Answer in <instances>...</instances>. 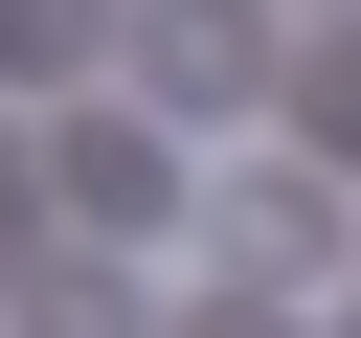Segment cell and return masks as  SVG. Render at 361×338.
<instances>
[{
	"label": "cell",
	"instance_id": "6da1fadb",
	"mask_svg": "<svg viewBox=\"0 0 361 338\" xmlns=\"http://www.w3.org/2000/svg\"><path fill=\"white\" fill-rule=\"evenodd\" d=\"M135 90H158V113H248V90H271V23H248V0H135Z\"/></svg>",
	"mask_w": 361,
	"mask_h": 338
},
{
	"label": "cell",
	"instance_id": "7a4b0ae2",
	"mask_svg": "<svg viewBox=\"0 0 361 338\" xmlns=\"http://www.w3.org/2000/svg\"><path fill=\"white\" fill-rule=\"evenodd\" d=\"M45 180H68L90 225H180V158H158L135 113H68V158H45Z\"/></svg>",
	"mask_w": 361,
	"mask_h": 338
},
{
	"label": "cell",
	"instance_id": "3957f363",
	"mask_svg": "<svg viewBox=\"0 0 361 338\" xmlns=\"http://www.w3.org/2000/svg\"><path fill=\"white\" fill-rule=\"evenodd\" d=\"M293 113H316V158H361V45H293Z\"/></svg>",
	"mask_w": 361,
	"mask_h": 338
},
{
	"label": "cell",
	"instance_id": "277c9868",
	"mask_svg": "<svg viewBox=\"0 0 361 338\" xmlns=\"http://www.w3.org/2000/svg\"><path fill=\"white\" fill-rule=\"evenodd\" d=\"M23 315H45V338H135V293H113V270H45Z\"/></svg>",
	"mask_w": 361,
	"mask_h": 338
},
{
	"label": "cell",
	"instance_id": "5b68a950",
	"mask_svg": "<svg viewBox=\"0 0 361 338\" xmlns=\"http://www.w3.org/2000/svg\"><path fill=\"white\" fill-rule=\"evenodd\" d=\"M0 248H23V158H0Z\"/></svg>",
	"mask_w": 361,
	"mask_h": 338
}]
</instances>
